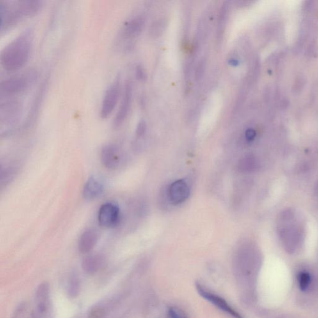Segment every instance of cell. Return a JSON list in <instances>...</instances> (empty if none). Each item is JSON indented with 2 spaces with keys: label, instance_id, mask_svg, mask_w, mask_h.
Listing matches in <instances>:
<instances>
[{
  "label": "cell",
  "instance_id": "obj_1",
  "mask_svg": "<svg viewBox=\"0 0 318 318\" xmlns=\"http://www.w3.org/2000/svg\"><path fill=\"white\" fill-rule=\"evenodd\" d=\"M33 42V31L29 29L22 32L7 44L0 56V62L4 69L12 72L23 67L30 56Z\"/></svg>",
  "mask_w": 318,
  "mask_h": 318
},
{
  "label": "cell",
  "instance_id": "obj_2",
  "mask_svg": "<svg viewBox=\"0 0 318 318\" xmlns=\"http://www.w3.org/2000/svg\"><path fill=\"white\" fill-rule=\"evenodd\" d=\"M43 1L23 0L17 1H0L1 31H6L15 26L20 20L31 17L42 8Z\"/></svg>",
  "mask_w": 318,
  "mask_h": 318
},
{
  "label": "cell",
  "instance_id": "obj_3",
  "mask_svg": "<svg viewBox=\"0 0 318 318\" xmlns=\"http://www.w3.org/2000/svg\"><path fill=\"white\" fill-rule=\"evenodd\" d=\"M277 231L288 251L293 253L298 249L303 237V231L294 211L288 209L281 212L278 217Z\"/></svg>",
  "mask_w": 318,
  "mask_h": 318
},
{
  "label": "cell",
  "instance_id": "obj_4",
  "mask_svg": "<svg viewBox=\"0 0 318 318\" xmlns=\"http://www.w3.org/2000/svg\"><path fill=\"white\" fill-rule=\"evenodd\" d=\"M38 78L36 70H29L22 74L7 78L0 84L1 97H10L24 92L34 83Z\"/></svg>",
  "mask_w": 318,
  "mask_h": 318
},
{
  "label": "cell",
  "instance_id": "obj_5",
  "mask_svg": "<svg viewBox=\"0 0 318 318\" xmlns=\"http://www.w3.org/2000/svg\"><path fill=\"white\" fill-rule=\"evenodd\" d=\"M31 318H54L49 286L46 282L41 283L36 290Z\"/></svg>",
  "mask_w": 318,
  "mask_h": 318
},
{
  "label": "cell",
  "instance_id": "obj_6",
  "mask_svg": "<svg viewBox=\"0 0 318 318\" xmlns=\"http://www.w3.org/2000/svg\"><path fill=\"white\" fill-rule=\"evenodd\" d=\"M23 105L15 98L4 100L0 105V123L1 125H15L21 118Z\"/></svg>",
  "mask_w": 318,
  "mask_h": 318
},
{
  "label": "cell",
  "instance_id": "obj_7",
  "mask_svg": "<svg viewBox=\"0 0 318 318\" xmlns=\"http://www.w3.org/2000/svg\"><path fill=\"white\" fill-rule=\"evenodd\" d=\"M120 95V85L118 79L109 86L105 93L100 109L101 118H107L113 113L118 104Z\"/></svg>",
  "mask_w": 318,
  "mask_h": 318
},
{
  "label": "cell",
  "instance_id": "obj_8",
  "mask_svg": "<svg viewBox=\"0 0 318 318\" xmlns=\"http://www.w3.org/2000/svg\"><path fill=\"white\" fill-rule=\"evenodd\" d=\"M132 96H133L132 84L131 82L127 81L125 84L120 107H119L117 113L114 119L113 126L114 127H120L127 120L131 107Z\"/></svg>",
  "mask_w": 318,
  "mask_h": 318
},
{
  "label": "cell",
  "instance_id": "obj_9",
  "mask_svg": "<svg viewBox=\"0 0 318 318\" xmlns=\"http://www.w3.org/2000/svg\"><path fill=\"white\" fill-rule=\"evenodd\" d=\"M120 208L113 203H105L98 212V222L101 226L105 228L115 226L120 221Z\"/></svg>",
  "mask_w": 318,
  "mask_h": 318
},
{
  "label": "cell",
  "instance_id": "obj_10",
  "mask_svg": "<svg viewBox=\"0 0 318 318\" xmlns=\"http://www.w3.org/2000/svg\"><path fill=\"white\" fill-rule=\"evenodd\" d=\"M100 159L105 168L110 170L117 169L121 162L122 155L115 144H107L101 151Z\"/></svg>",
  "mask_w": 318,
  "mask_h": 318
},
{
  "label": "cell",
  "instance_id": "obj_11",
  "mask_svg": "<svg viewBox=\"0 0 318 318\" xmlns=\"http://www.w3.org/2000/svg\"><path fill=\"white\" fill-rule=\"evenodd\" d=\"M146 24V18L143 15H138L130 18L123 24L121 35L126 40H132L140 35Z\"/></svg>",
  "mask_w": 318,
  "mask_h": 318
},
{
  "label": "cell",
  "instance_id": "obj_12",
  "mask_svg": "<svg viewBox=\"0 0 318 318\" xmlns=\"http://www.w3.org/2000/svg\"><path fill=\"white\" fill-rule=\"evenodd\" d=\"M199 294L203 298L207 299L210 303L213 304L214 306L223 311L224 312L230 315L231 317L234 318H242L241 316L233 309L225 299L221 298L218 295H214L212 293L206 290L203 286L197 285L196 287Z\"/></svg>",
  "mask_w": 318,
  "mask_h": 318
},
{
  "label": "cell",
  "instance_id": "obj_13",
  "mask_svg": "<svg viewBox=\"0 0 318 318\" xmlns=\"http://www.w3.org/2000/svg\"><path fill=\"white\" fill-rule=\"evenodd\" d=\"M189 195V185L184 180H177L169 187V198L173 205L181 204L187 200Z\"/></svg>",
  "mask_w": 318,
  "mask_h": 318
},
{
  "label": "cell",
  "instance_id": "obj_14",
  "mask_svg": "<svg viewBox=\"0 0 318 318\" xmlns=\"http://www.w3.org/2000/svg\"><path fill=\"white\" fill-rule=\"evenodd\" d=\"M105 187L102 182L95 177H91L84 185L83 196L87 201H93L100 198L104 194Z\"/></svg>",
  "mask_w": 318,
  "mask_h": 318
},
{
  "label": "cell",
  "instance_id": "obj_15",
  "mask_svg": "<svg viewBox=\"0 0 318 318\" xmlns=\"http://www.w3.org/2000/svg\"><path fill=\"white\" fill-rule=\"evenodd\" d=\"M100 235L94 229H88L84 231L80 237L79 249L81 253L86 254L92 251L99 240Z\"/></svg>",
  "mask_w": 318,
  "mask_h": 318
},
{
  "label": "cell",
  "instance_id": "obj_16",
  "mask_svg": "<svg viewBox=\"0 0 318 318\" xmlns=\"http://www.w3.org/2000/svg\"><path fill=\"white\" fill-rule=\"evenodd\" d=\"M105 265V258L99 254L87 256L82 262V267L84 271L89 274L97 273Z\"/></svg>",
  "mask_w": 318,
  "mask_h": 318
},
{
  "label": "cell",
  "instance_id": "obj_17",
  "mask_svg": "<svg viewBox=\"0 0 318 318\" xmlns=\"http://www.w3.org/2000/svg\"><path fill=\"white\" fill-rule=\"evenodd\" d=\"M229 8H230V4L228 1H225L219 11L218 24H217L218 26H217L216 29V41L219 45L223 40L224 34H225L229 17Z\"/></svg>",
  "mask_w": 318,
  "mask_h": 318
},
{
  "label": "cell",
  "instance_id": "obj_18",
  "mask_svg": "<svg viewBox=\"0 0 318 318\" xmlns=\"http://www.w3.org/2000/svg\"><path fill=\"white\" fill-rule=\"evenodd\" d=\"M168 20L166 18H161L155 21L151 24L149 29V35L153 39L161 37L168 26Z\"/></svg>",
  "mask_w": 318,
  "mask_h": 318
},
{
  "label": "cell",
  "instance_id": "obj_19",
  "mask_svg": "<svg viewBox=\"0 0 318 318\" xmlns=\"http://www.w3.org/2000/svg\"><path fill=\"white\" fill-rule=\"evenodd\" d=\"M81 290V279L77 274H73L68 280L67 294L72 298H77Z\"/></svg>",
  "mask_w": 318,
  "mask_h": 318
},
{
  "label": "cell",
  "instance_id": "obj_20",
  "mask_svg": "<svg viewBox=\"0 0 318 318\" xmlns=\"http://www.w3.org/2000/svg\"><path fill=\"white\" fill-rule=\"evenodd\" d=\"M239 168L242 170L246 171L255 170L258 168L257 160L253 155L246 156L240 162Z\"/></svg>",
  "mask_w": 318,
  "mask_h": 318
},
{
  "label": "cell",
  "instance_id": "obj_21",
  "mask_svg": "<svg viewBox=\"0 0 318 318\" xmlns=\"http://www.w3.org/2000/svg\"><path fill=\"white\" fill-rule=\"evenodd\" d=\"M31 314L27 304L22 303L16 308L11 318H31Z\"/></svg>",
  "mask_w": 318,
  "mask_h": 318
},
{
  "label": "cell",
  "instance_id": "obj_22",
  "mask_svg": "<svg viewBox=\"0 0 318 318\" xmlns=\"http://www.w3.org/2000/svg\"><path fill=\"white\" fill-rule=\"evenodd\" d=\"M15 170L12 168H6L2 169L1 171V185L8 184L13 180L15 176Z\"/></svg>",
  "mask_w": 318,
  "mask_h": 318
},
{
  "label": "cell",
  "instance_id": "obj_23",
  "mask_svg": "<svg viewBox=\"0 0 318 318\" xmlns=\"http://www.w3.org/2000/svg\"><path fill=\"white\" fill-rule=\"evenodd\" d=\"M311 283V276L308 272H301L298 276L299 287L301 290L305 291L308 289Z\"/></svg>",
  "mask_w": 318,
  "mask_h": 318
},
{
  "label": "cell",
  "instance_id": "obj_24",
  "mask_svg": "<svg viewBox=\"0 0 318 318\" xmlns=\"http://www.w3.org/2000/svg\"><path fill=\"white\" fill-rule=\"evenodd\" d=\"M206 65H207V59L203 57L200 61L198 62L195 70V79L196 81H200L202 77L204 76Z\"/></svg>",
  "mask_w": 318,
  "mask_h": 318
},
{
  "label": "cell",
  "instance_id": "obj_25",
  "mask_svg": "<svg viewBox=\"0 0 318 318\" xmlns=\"http://www.w3.org/2000/svg\"><path fill=\"white\" fill-rule=\"evenodd\" d=\"M136 78L138 81L145 82L147 80L148 75L143 66L137 65L136 69Z\"/></svg>",
  "mask_w": 318,
  "mask_h": 318
},
{
  "label": "cell",
  "instance_id": "obj_26",
  "mask_svg": "<svg viewBox=\"0 0 318 318\" xmlns=\"http://www.w3.org/2000/svg\"><path fill=\"white\" fill-rule=\"evenodd\" d=\"M146 130H147V125H146V121L141 120L137 126L136 136L138 137H143L145 134Z\"/></svg>",
  "mask_w": 318,
  "mask_h": 318
},
{
  "label": "cell",
  "instance_id": "obj_27",
  "mask_svg": "<svg viewBox=\"0 0 318 318\" xmlns=\"http://www.w3.org/2000/svg\"><path fill=\"white\" fill-rule=\"evenodd\" d=\"M169 315L171 318H187L186 315L181 310L175 307L170 308Z\"/></svg>",
  "mask_w": 318,
  "mask_h": 318
},
{
  "label": "cell",
  "instance_id": "obj_28",
  "mask_svg": "<svg viewBox=\"0 0 318 318\" xmlns=\"http://www.w3.org/2000/svg\"><path fill=\"white\" fill-rule=\"evenodd\" d=\"M228 62L229 65L233 66V67H237L240 63L239 55L235 53V52H232L228 57Z\"/></svg>",
  "mask_w": 318,
  "mask_h": 318
},
{
  "label": "cell",
  "instance_id": "obj_29",
  "mask_svg": "<svg viewBox=\"0 0 318 318\" xmlns=\"http://www.w3.org/2000/svg\"><path fill=\"white\" fill-rule=\"evenodd\" d=\"M245 137H246V140L248 142H252L254 140L256 137V132L254 129H247L246 133H245Z\"/></svg>",
  "mask_w": 318,
  "mask_h": 318
}]
</instances>
